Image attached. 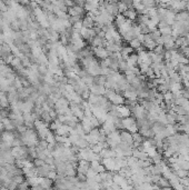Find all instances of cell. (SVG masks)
Segmentation results:
<instances>
[{
    "instance_id": "1",
    "label": "cell",
    "mask_w": 189,
    "mask_h": 190,
    "mask_svg": "<svg viewBox=\"0 0 189 190\" xmlns=\"http://www.w3.org/2000/svg\"><path fill=\"white\" fill-rule=\"evenodd\" d=\"M38 135L37 132H35L31 128H29L24 131V134H21V139H22V142H24V146L27 147H36L39 142V139H38Z\"/></svg>"
},
{
    "instance_id": "2",
    "label": "cell",
    "mask_w": 189,
    "mask_h": 190,
    "mask_svg": "<svg viewBox=\"0 0 189 190\" xmlns=\"http://www.w3.org/2000/svg\"><path fill=\"white\" fill-rule=\"evenodd\" d=\"M122 125H124V129L128 130L129 132H137L138 131V126H137L136 119L131 116H128V117L122 118Z\"/></svg>"
},
{
    "instance_id": "3",
    "label": "cell",
    "mask_w": 189,
    "mask_h": 190,
    "mask_svg": "<svg viewBox=\"0 0 189 190\" xmlns=\"http://www.w3.org/2000/svg\"><path fill=\"white\" fill-rule=\"evenodd\" d=\"M106 38L100 36V35H95V36L89 40V45L91 46L93 48H97V47H105L106 45Z\"/></svg>"
},
{
    "instance_id": "4",
    "label": "cell",
    "mask_w": 189,
    "mask_h": 190,
    "mask_svg": "<svg viewBox=\"0 0 189 190\" xmlns=\"http://www.w3.org/2000/svg\"><path fill=\"white\" fill-rule=\"evenodd\" d=\"M89 90H90V93H93V95H98V96H101V95H105L106 92V87L105 86H99L97 84H91L89 85Z\"/></svg>"
},
{
    "instance_id": "5",
    "label": "cell",
    "mask_w": 189,
    "mask_h": 190,
    "mask_svg": "<svg viewBox=\"0 0 189 190\" xmlns=\"http://www.w3.org/2000/svg\"><path fill=\"white\" fill-rule=\"evenodd\" d=\"M120 141L126 142V143H128V145L131 146L133 143V134L129 132L128 130H126V129L120 130Z\"/></svg>"
},
{
    "instance_id": "6",
    "label": "cell",
    "mask_w": 189,
    "mask_h": 190,
    "mask_svg": "<svg viewBox=\"0 0 189 190\" xmlns=\"http://www.w3.org/2000/svg\"><path fill=\"white\" fill-rule=\"evenodd\" d=\"M101 163L105 166L106 170L118 172L116 169V162H115V159H113V158H105V159L101 160Z\"/></svg>"
},
{
    "instance_id": "7",
    "label": "cell",
    "mask_w": 189,
    "mask_h": 190,
    "mask_svg": "<svg viewBox=\"0 0 189 190\" xmlns=\"http://www.w3.org/2000/svg\"><path fill=\"white\" fill-rule=\"evenodd\" d=\"M93 52H95V56L97 58H99V59H106V58H108L109 53L107 51V49L105 47H97V48H93Z\"/></svg>"
},
{
    "instance_id": "8",
    "label": "cell",
    "mask_w": 189,
    "mask_h": 190,
    "mask_svg": "<svg viewBox=\"0 0 189 190\" xmlns=\"http://www.w3.org/2000/svg\"><path fill=\"white\" fill-rule=\"evenodd\" d=\"M95 18L93 16H90L89 13H86V16L82 18V27L84 28H93L95 26Z\"/></svg>"
},
{
    "instance_id": "9",
    "label": "cell",
    "mask_w": 189,
    "mask_h": 190,
    "mask_svg": "<svg viewBox=\"0 0 189 190\" xmlns=\"http://www.w3.org/2000/svg\"><path fill=\"white\" fill-rule=\"evenodd\" d=\"M122 15L125 16L126 19L133 21V20H136V19H137V17H138V12H137L135 9H130V8H129V9H127L126 11L122 12Z\"/></svg>"
},
{
    "instance_id": "10",
    "label": "cell",
    "mask_w": 189,
    "mask_h": 190,
    "mask_svg": "<svg viewBox=\"0 0 189 190\" xmlns=\"http://www.w3.org/2000/svg\"><path fill=\"white\" fill-rule=\"evenodd\" d=\"M149 35H150V38H151V40L156 41L158 44V41L160 40V37H161V33L160 31H159V29H153V30H150V33H149Z\"/></svg>"
},
{
    "instance_id": "11",
    "label": "cell",
    "mask_w": 189,
    "mask_h": 190,
    "mask_svg": "<svg viewBox=\"0 0 189 190\" xmlns=\"http://www.w3.org/2000/svg\"><path fill=\"white\" fill-rule=\"evenodd\" d=\"M141 45H142V44H141V41L139 40L137 37L129 41V46H130V47H131L133 50H138V49L141 47Z\"/></svg>"
},
{
    "instance_id": "12",
    "label": "cell",
    "mask_w": 189,
    "mask_h": 190,
    "mask_svg": "<svg viewBox=\"0 0 189 190\" xmlns=\"http://www.w3.org/2000/svg\"><path fill=\"white\" fill-rule=\"evenodd\" d=\"M171 110H173V111L177 113V115H180V116H184V115L187 113L186 109L184 108V106H180V105H173V108H171Z\"/></svg>"
},
{
    "instance_id": "13",
    "label": "cell",
    "mask_w": 189,
    "mask_h": 190,
    "mask_svg": "<svg viewBox=\"0 0 189 190\" xmlns=\"http://www.w3.org/2000/svg\"><path fill=\"white\" fill-rule=\"evenodd\" d=\"M162 159H164L162 152H158L157 151V152L151 157V161H153V163H160V162L162 161Z\"/></svg>"
},
{
    "instance_id": "14",
    "label": "cell",
    "mask_w": 189,
    "mask_h": 190,
    "mask_svg": "<svg viewBox=\"0 0 189 190\" xmlns=\"http://www.w3.org/2000/svg\"><path fill=\"white\" fill-rule=\"evenodd\" d=\"M187 172H188V170L181 169V168H179V169H177L176 171H175L176 176H177L179 179H180V178H186V177H187Z\"/></svg>"
},
{
    "instance_id": "15",
    "label": "cell",
    "mask_w": 189,
    "mask_h": 190,
    "mask_svg": "<svg viewBox=\"0 0 189 190\" xmlns=\"http://www.w3.org/2000/svg\"><path fill=\"white\" fill-rule=\"evenodd\" d=\"M11 179L15 182H17V183H21V182L24 181V176H22V174H15Z\"/></svg>"
},
{
    "instance_id": "16",
    "label": "cell",
    "mask_w": 189,
    "mask_h": 190,
    "mask_svg": "<svg viewBox=\"0 0 189 190\" xmlns=\"http://www.w3.org/2000/svg\"><path fill=\"white\" fill-rule=\"evenodd\" d=\"M44 163H46V162H44V160H42V159H40V158H35V159H33V166L36 167H40V166H44Z\"/></svg>"
},
{
    "instance_id": "17",
    "label": "cell",
    "mask_w": 189,
    "mask_h": 190,
    "mask_svg": "<svg viewBox=\"0 0 189 190\" xmlns=\"http://www.w3.org/2000/svg\"><path fill=\"white\" fill-rule=\"evenodd\" d=\"M0 11H7V6L0 0Z\"/></svg>"
},
{
    "instance_id": "18",
    "label": "cell",
    "mask_w": 189,
    "mask_h": 190,
    "mask_svg": "<svg viewBox=\"0 0 189 190\" xmlns=\"http://www.w3.org/2000/svg\"><path fill=\"white\" fill-rule=\"evenodd\" d=\"M4 130V122L0 121V134H1V132H2Z\"/></svg>"
},
{
    "instance_id": "19",
    "label": "cell",
    "mask_w": 189,
    "mask_h": 190,
    "mask_svg": "<svg viewBox=\"0 0 189 190\" xmlns=\"http://www.w3.org/2000/svg\"><path fill=\"white\" fill-rule=\"evenodd\" d=\"M184 1H185V2H189V0H184Z\"/></svg>"
}]
</instances>
